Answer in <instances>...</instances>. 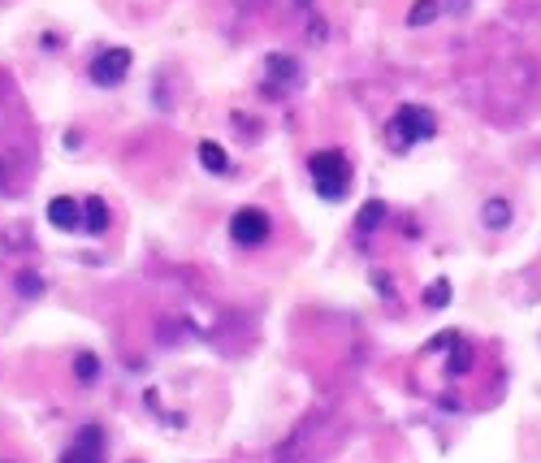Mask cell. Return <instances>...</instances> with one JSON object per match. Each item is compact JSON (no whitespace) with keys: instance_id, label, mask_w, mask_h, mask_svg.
<instances>
[{"instance_id":"6da1fadb","label":"cell","mask_w":541,"mask_h":463,"mask_svg":"<svg viewBox=\"0 0 541 463\" xmlns=\"http://www.w3.org/2000/svg\"><path fill=\"white\" fill-rule=\"evenodd\" d=\"M308 178H312V187H316V195H321L325 204H338L342 195L351 191L355 169H351V161H347V152L321 148V152L308 156Z\"/></svg>"},{"instance_id":"7a4b0ae2","label":"cell","mask_w":541,"mask_h":463,"mask_svg":"<svg viewBox=\"0 0 541 463\" xmlns=\"http://www.w3.org/2000/svg\"><path fill=\"white\" fill-rule=\"evenodd\" d=\"M433 135H438V117H433L429 109H420V104H403V109L386 122L390 152H412L416 143H425Z\"/></svg>"},{"instance_id":"3957f363","label":"cell","mask_w":541,"mask_h":463,"mask_svg":"<svg viewBox=\"0 0 541 463\" xmlns=\"http://www.w3.org/2000/svg\"><path fill=\"white\" fill-rule=\"evenodd\" d=\"M130 48H104V52H96L91 57V83L96 87H122L126 83V74H130Z\"/></svg>"},{"instance_id":"277c9868","label":"cell","mask_w":541,"mask_h":463,"mask_svg":"<svg viewBox=\"0 0 541 463\" xmlns=\"http://www.w3.org/2000/svg\"><path fill=\"white\" fill-rule=\"evenodd\" d=\"M269 230L273 226H269V217L260 213V208H239V213L230 217V238L239 247H260L269 238Z\"/></svg>"},{"instance_id":"5b68a950","label":"cell","mask_w":541,"mask_h":463,"mask_svg":"<svg viewBox=\"0 0 541 463\" xmlns=\"http://www.w3.org/2000/svg\"><path fill=\"white\" fill-rule=\"evenodd\" d=\"M265 78H269L273 96H282V91L303 83V70H299L295 57H286V52H269V57H265Z\"/></svg>"},{"instance_id":"8992f818","label":"cell","mask_w":541,"mask_h":463,"mask_svg":"<svg viewBox=\"0 0 541 463\" xmlns=\"http://www.w3.org/2000/svg\"><path fill=\"white\" fill-rule=\"evenodd\" d=\"M57 463H104V429L100 425H83L74 446Z\"/></svg>"},{"instance_id":"52a82bcc","label":"cell","mask_w":541,"mask_h":463,"mask_svg":"<svg viewBox=\"0 0 541 463\" xmlns=\"http://www.w3.org/2000/svg\"><path fill=\"white\" fill-rule=\"evenodd\" d=\"M472 9V0H416L412 9H407V26L412 31H420V26H429V22H438L442 13H468Z\"/></svg>"},{"instance_id":"ba28073f","label":"cell","mask_w":541,"mask_h":463,"mask_svg":"<svg viewBox=\"0 0 541 463\" xmlns=\"http://www.w3.org/2000/svg\"><path fill=\"white\" fill-rule=\"evenodd\" d=\"M48 221L57 230H78L83 226V204L70 200V195H57V200L48 204Z\"/></svg>"},{"instance_id":"9c48e42d","label":"cell","mask_w":541,"mask_h":463,"mask_svg":"<svg viewBox=\"0 0 541 463\" xmlns=\"http://www.w3.org/2000/svg\"><path fill=\"white\" fill-rule=\"evenodd\" d=\"M481 221H485V230H507V226H511V204L503 200V195L485 200V204H481Z\"/></svg>"},{"instance_id":"30bf717a","label":"cell","mask_w":541,"mask_h":463,"mask_svg":"<svg viewBox=\"0 0 541 463\" xmlns=\"http://www.w3.org/2000/svg\"><path fill=\"white\" fill-rule=\"evenodd\" d=\"M109 204H104V200H83V230L87 234H104V230H109Z\"/></svg>"},{"instance_id":"8fae6325","label":"cell","mask_w":541,"mask_h":463,"mask_svg":"<svg viewBox=\"0 0 541 463\" xmlns=\"http://www.w3.org/2000/svg\"><path fill=\"white\" fill-rule=\"evenodd\" d=\"M200 165L208 169V174H230V156L226 152H221V143H213V139H204L200 143Z\"/></svg>"},{"instance_id":"7c38bea8","label":"cell","mask_w":541,"mask_h":463,"mask_svg":"<svg viewBox=\"0 0 541 463\" xmlns=\"http://www.w3.org/2000/svg\"><path fill=\"white\" fill-rule=\"evenodd\" d=\"M381 221H386V204H381V200H368L360 213H355V234H373Z\"/></svg>"},{"instance_id":"4fadbf2b","label":"cell","mask_w":541,"mask_h":463,"mask_svg":"<svg viewBox=\"0 0 541 463\" xmlns=\"http://www.w3.org/2000/svg\"><path fill=\"white\" fill-rule=\"evenodd\" d=\"M74 377L83 381V386H91V381L100 377V360H96V355H91V351H78V355H74Z\"/></svg>"},{"instance_id":"5bb4252c","label":"cell","mask_w":541,"mask_h":463,"mask_svg":"<svg viewBox=\"0 0 541 463\" xmlns=\"http://www.w3.org/2000/svg\"><path fill=\"white\" fill-rule=\"evenodd\" d=\"M472 364V351H468V342H455L451 347V364H446V377H459L464 368Z\"/></svg>"},{"instance_id":"9a60e30c","label":"cell","mask_w":541,"mask_h":463,"mask_svg":"<svg viewBox=\"0 0 541 463\" xmlns=\"http://www.w3.org/2000/svg\"><path fill=\"white\" fill-rule=\"evenodd\" d=\"M446 303H451V282H433L429 290H425V308H446Z\"/></svg>"},{"instance_id":"2e32d148","label":"cell","mask_w":541,"mask_h":463,"mask_svg":"<svg viewBox=\"0 0 541 463\" xmlns=\"http://www.w3.org/2000/svg\"><path fill=\"white\" fill-rule=\"evenodd\" d=\"M455 342H459V334H442V338H433V342H429V347H433V351H451V347H455Z\"/></svg>"},{"instance_id":"e0dca14e","label":"cell","mask_w":541,"mask_h":463,"mask_svg":"<svg viewBox=\"0 0 541 463\" xmlns=\"http://www.w3.org/2000/svg\"><path fill=\"white\" fill-rule=\"evenodd\" d=\"M308 26H312V31H308V35H312V44H325V22H321V18H312Z\"/></svg>"}]
</instances>
